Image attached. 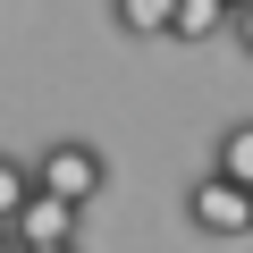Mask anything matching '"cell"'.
I'll list each match as a JSON object with an SVG mask.
<instances>
[{
  "instance_id": "10",
  "label": "cell",
  "mask_w": 253,
  "mask_h": 253,
  "mask_svg": "<svg viewBox=\"0 0 253 253\" xmlns=\"http://www.w3.org/2000/svg\"><path fill=\"white\" fill-rule=\"evenodd\" d=\"M17 253H76V245H17Z\"/></svg>"
},
{
  "instance_id": "9",
  "label": "cell",
  "mask_w": 253,
  "mask_h": 253,
  "mask_svg": "<svg viewBox=\"0 0 253 253\" xmlns=\"http://www.w3.org/2000/svg\"><path fill=\"white\" fill-rule=\"evenodd\" d=\"M0 253H17V228H9V219H0Z\"/></svg>"
},
{
  "instance_id": "5",
  "label": "cell",
  "mask_w": 253,
  "mask_h": 253,
  "mask_svg": "<svg viewBox=\"0 0 253 253\" xmlns=\"http://www.w3.org/2000/svg\"><path fill=\"white\" fill-rule=\"evenodd\" d=\"M110 17H118V34L161 42V34H169V17H177V0H110Z\"/></svg>"
},
{
  "instance_id": "1",
  "label": "cell",
  "mask_w": 253,
  "mask_h": 253,
  "mask_svg": "<svg viewBox=\"0 0 253 253\" xmlns=\"http://www.w3.org/2000/svg\"><path fill=\"white\" fill-rule=\"evenodd\" d=\"M186 228H194V236H211V245L253 236V186H245V177H228V169H203V177L186 186Z\"/></svg>"
},
{
  "instance_id": "6",
  "label": "cell",
  "mask_w": 253,
  "mask_h": 253,
  "mask_svg": "<svg viewBox=\"0 0 253 253\" xmlns=\"http://www.w3.org/2000/svg\"><path fill=\"white\" fill-rule=\"evenodd\" d=\"M211 169H228V177H245V186H253V118H236L228 135H219V152H211Z\"/></svg>"
},
{
  "instance_id": "2",
  "label": "cell",
  "mask_w": 253,
  "mask_h": 253,
  "mask_svg": "<svg viewBox=\"0 0 253 253\" xmlns=\"http://www.w3.org/2000/svg\"><path fill=\"white\" fill-rule=\"evenodd\" d=\"M34 186L68 194V203H93V194L110 186V161H101V144H84V135H51V144L34 152Z\"/></svg>"
},
{
  "instance_id": "11",
  "label": "cell",
  "mask_w": 253,
  "mask_h": 253,
  "mask_svg": "<svg viewBox=\"0 0 253 253\" xmlns=\"http://www.w3.org/2000/svg\"><path fill=\"white\" fill-rule=\"evenodd\" d=\"M228 9H245V0H228Z\"/></svg>"
},
{
  "instance_id": "4",
  "label": "cell",
  "mask_w": 253,
  "mask_h": 253,
  "mask_svg": "<svg viewBox=\"0 0 253 253\" xmlns=\"http://www.w3.org/2000/svg\"><path fill=\"white\" fill-rule=\"evenodd\" d=\"M228 0H177V17H169V42H219L228 34Z\"/></svg>"
},
{
  "instance_id": "8",
  "label": "cell",
  "mask_w": 253,
  "mask_h": 253,
  "mask_svg": "<svg viewBox=\"0 0 253 253\" xmlns=\"http://www.w3.org/2000/svg\"><path fill=\"white\" fill-rule=\"evenodd\" d=\"M228 34H236V51H245V59H253V0H245V9H236V17H228Z\"/></svg>"
},
{
  "instance_id": "3",
  "label": "cell",
  "mask_w": 253,
  "mask_h": 253,
  "mask_svg": "<svg viewBox=\"0 0 253 253\" xmlns=\"http://www.w3.org/2000/svg\"><path fill=\"white\" fill-rule=\"evenodd\" d=\"M9 228H17V245H76V228H84V203H68V194L34 186V194L9 211Z\"/></svg>"
},
{
  "instance_id": "7",
  "label": "cell",
  "mask_w": 253,
  "mask_h": 253,
  "mask_svg": "<svg viewBox=\"0 0 253 253\" xmlns=\"http://www.w3.org/2000/svg\"><path fill=\"white\" fill-rule=\"evenodd\" d=\"M34 194V161H17V152H0V219H9L17 203Z\"/></svg>"
}]
</instances>
